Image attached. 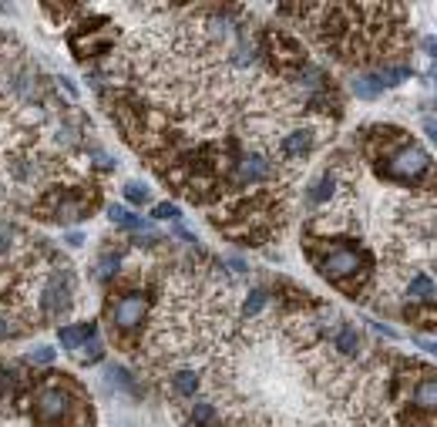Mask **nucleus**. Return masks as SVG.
Masks as SVG:
<instances>
[{
	"label": "nucleus",
	"instance_id": "nucleus-11",
	"mask_svg": "<svg viewBox=\"0 0 437 427\" xmlns=\"http://www.w3.org/2000/svg\"><path fill=\"white\" fill-rule=\"evenodd\" d=\"M350 88H353V94H357L360 101H373V98L384 91V84L377 81V74H360V78H353Z\"/></svg>",
	"mask_w": 437,
	"mask_h": 427
},
{
	"label": "nucleus",
	"instance_id": "nucleus-13",
	"mask_svg": "<svg viewBox=\"0 0 437 427\" xmlns=\"http://www.w3.org/2000/svg\"><path fill=\"white\" fill-rule=\"evenodd\" d=\"M266 303H270V289L266 286H253L249 289V296H245V306H243V316H259V313L266 310Z\"/></svg>",
	"mask_w": 437,
	"mask_h": 427
},
{
	"label": "nucleus",
	"instance_id": "nucleus-8",
	"mask_svg": "<svg viewBox=\"0 0 437 427\" xmlns=\"http://www.w3.org/2000/svg\"><path fill=\"white\" fill-rule=\"evenodd\" d=\"M91 337H98V326L94 323H74V326H61L57 330V340H61V347L77 353V350L84 347Z\"/></svg>",
	"mask_w": 437,
	"mask_h": 427
},
{
	"label": "nucleus",
	"instance_id": "nucleus-14",
	"mask_svg": "<svg viewBox=\"0 0 437 427\" xmlns=\"http://www.w3.org/2000/svg\"><path fill=\"white\" fill-rule=\"evenodd\" d=\"M333 192H336L333 175H323V179H316V185L309 189V202H313V206H323V202L333 199Z\"/></svg>",
	"mask_w": 437,
	"mask_h": 427
},
{
	"label": "nucleus",
	"instance_id": "nucleus-20",
	"mask_svg": "<svg viewBox=\"0 0 437 427\" xmlns=\"http://www.w3.org/2000/svg\"><path fill=\"white\" fill-rule=\"evenodd\" d=\"M21 384H24V374H21V370H13V367L0 370V394H17Z\"/></svg>",
	"mask_w": 437,
	"mask_h": 427
},
{
	"label": "nucleus",
	"instance_id": "nucleus-24",
	"mask_svg": "<svg viewBox=\"0 0 437 427\" xmlns=\"http://www.w3.org/2000/svg\"><path fill=\"white\" fill-rule=\"evenodd\" d=\"M94 360H101V340L98 337H91L84 347H81V363H94Z\"/></svg>",
	"mask_w": 437,
	"mask_h": 427
},
{
	"label": "nucleus",
	"instance_id": "nucleus-1",
	"mask_svg": "<svg viewBox=\"0 0 437 427\" xmlns=\"http://www.w3.org/2000/svg\"><path fill=\"white\" fill-rule=\"evenodd\" d=\"M77 404V394L74 387L61 380V377H51V380H44L34 394H31V411L38 417V424H48V427H57L65 424L71 411H74Z\"/></svg>",
	"mask_w": 437,
	"mask_h": 427
},
{
	"label": "nucleus",
	"instance_id": "nucleus-6",
	"mask_svg": "<svg viewBox=\"0 0 437 427\" xmlns=\"http://www.w3.org/2000/svg\"><path fill=\"white\" fill-rule=\"evenodd\" d=\"M270 172H272L270 158L262 155V152H253V155H243V162L232 172V179L239 182V185H256V182L270 179Z\"/></svg>",
	"mask_w": 437,
	"mask_h": 427
},
{
	"label": "nucleus",
	"instance_id": "nucleus-19",
	"mask_svg": "<svg viewBox=\"0 0 437 427\" xmlns=\"http://www.w3.org/2000/svg\"><path fill=\"white\" fill-rule=\"evenodd\" d=\"M121 195L128 199V206H145V202L152 199V192H148L145 182H125V185H121Z\"/></svg>",
	"mask_w": 437,
	"mask_h": 427
},
{
	"label": "nucleus",
	"instance_id": "nucleus-27",
	"mask_svg": "<svg viewBox=\"0 0 437 427\" xmlns=\"http://www.w3.org/2000/svg\"><path fill=\"white\" fill-rule=\"evenodd\" d=\"M11 243H13L11 233H0V253H7V249H11Z\"/></svg>",
	"mask_w": 437,
	"mask_h": 427
},
{
	"label": "nucleus",
	"instance_id": "nucleus-29",
	"mask_svg": "<svg viewBox=\"0 0 437 427\" xmlns=\"http://www.w3.org/2000/svg\"><path fill=\"white\" fill-rule=\"evenodd\" d=\"M84 243V235L81 233H67V246H81Z\"/></svg>",
	"mask_w": 437,
	"mask_h": 427
},
{
	"label": "nucleus",
	"instance_id": "nucleus-16",
	"mask_svg": "<svg viewBox=\"0 0 437 427\" xmlns=\"http://www.w3.org/2000/svg\"><path fill=\"white\" fill-rule=\"evenodd\" d=\"M121 270V253H101V259H98V279L101 283H108V279H115V272Z\"/></svg>",
	"mask_w": 437,
	"mask_h": 427
},
{
	"label": "nucleus",
	"instance_id": "nucleus-5",
	"mask_svg": "<svg viewBox=\"0 0 437 427\" xmlns=\"http://www.w3.org/2000/svg\"><path fill=\"white\" fill-rule=\"evenodd\" d=\"M152 310V299L148 293H121V296L111 299V306H108V316H111V326H115L118 333H135V330H142L145 316Z\"/></svg>",
	"mask_w": 437,
	"mask_h": 427
},
{
	"label": "nucleus",
	"instance_id": "nucleus-17",
	"mask_svg": "<svg viewBox=\"0 0 437 427\" xmlns=\"http://www.w3.org/2000/svg\"><path fill=\"white\" fill-rule=\"evenodd\" d=\"M434 394H437L434 377H427V380H421L417 390H414V404H417V407H424V411H434Z\"/></svg>",
	"mask_w": 437,
	"mask_h": 427
},
{
	"label": "nucleus",
	"instance_id": "nucleus-3",
	"mask_svg": "<svg viewBox=\"0 0 437 427\" xmlns=\"http://www.w3.org/2000/svg\"><path fill=\"white\" fill-rule=\"evenodd\" d=\"M316 266H320V272L326 279L350 283V279H357L367 270V253L357 246H347V243H326V246H320Z\"/></svg>",
	"mask_w": 437,
	"mask_h": 427
},
{
	"label": "nucleus",
	"instance_id": "nucleus-18",
	"mask_svg": "<svg viewBox=\"0 0 437 427\" xmlns=\"http://www.w3.org/2000/svg\"><path fill=\"white\" fill-rule=\"evenodd\" d=\"M407 293H411V299H427V303H431V299H434V279H431L427 272H421V276L411 279V289H407Z\"/></svg>",
	"mask_w": 437,
	"mask_h": 427
},
{
	"label": "nucleus",
	"instance_id": "nucleus-7",
	"mask_svg": "<svg viewBox=\"0 0 437 427\" xmlns=\"http://www.w3.org/2000/svg\"><path fill=\"white\" fill-rule=\"evenodd\" d=\"M313 145H316V131L313 128H293L283 138V155L286 158H303V155L313 152Z\"/></svg>",
	"mask_w": 437,
	"mask_h": 427
},
{
	"label": "nucleus",
	"instance_id": "nucleus-25",
	"mask_svg": "<svg viewBox=\"0 0 437 427\" xmlns=\"http://www.w3.org/2000/svg\"><path fill=\"white\" fill-rule=\"evenodd\" d=\"M182 209L172 206V202H158V206L152 209V219H179Z\"/></svg>",
	"mask_w": 437,
	"mask_h": 427
},
{
	"label": "nucleus",
	"instance_id": "nucleus-22",
	"mask_svg": "<svg viewBox=\"0 0 437 427\" xmlns=\"http://www.w3.org/2000/svg\"><path fill=\"white\" fill-rule=\"evenodd\" d=\"M54 357H57V350H54V347H34L31 353H27V360L38 363V367H51Z\"/></svg>",
	"mask_w": 437,
	"mask_h": 427
},
{
	"label": "nucleus",
	"instance_id": "nucleus-2",
	"mask_svg": "<svg viewBox=\"0 0 437 427\" xmlns=\"http://www.w3.org/2000/svg\"><path fill=\"white\" fill-rule=\"evenodd\" d=\"M377 172L390 182H404V185H417L431 172V152H424L421 145H414L411 138L400 145V148H390L384 152Z\"/></svg>",
	"mask_w": 437,
	"mask_h": 427
},
{
	"label": "nucleus",
	"instance_id": "nucleus-12",
	"mask_svg": "<svg viewBox=\"0 0 437 427\" xmlns=\"http://www.w3.org/2000/svg\"><path fill=\"white\" fill-rule=\"evenodd\" d=\"M333 343H336V350H340V353H347V357H357V353H360V340H357V330H353V326H340V330H336L333 333Z\"/></svg>",
	"mask_w": 437,
	"mask_h": 427
},
{
	"label": "nucleus",
	"instance_id": "nucleus-4",
	"mask_svg": "<svg viewBox=\"0 0 437 427\" xmlns=\"http://www.w3.org/2000/svg\"><path fill=\"white\" fill-rule=\"evenodd\" d=\"M74 289H77V276L71 270H54L44 279L40 289V310L48 316H61L74 306Z\"/></svg>",
	"mask_w": 437,
	"mask_h": 427
},
{
	"label": "nucleus",
	"instance_id": "nucleus-15",
	"mask_svg": "<svg viewBox=\"0 0 437 427\" xmlns=\"http://www.w3.org/2000/svg\"><path fill=\"white\" fill-rule=\"evenodd\" d=\"M175 390H179L182 397H195V390H199V374L195 370H189V367H182V370H175Z\"/></svg>",
	"mask_w": 437,
	"mask_h": 427
},
{
	"label": "nucleus",
	"instance_id": "nucleus-9",
	"mask_svg": "<svg viewBox=\"0 0 437 427\" xmlns=\"http://www.w3.org/2000/svg\"><path fill=\"white\" fill-rule=\"evenodd\" d=\"M270 44H272V57H276L280 65H299V61H303V48H299L293 38L280 34V30L270 34Z\"/></svg>",
	"mask_w": 437,
	"mask_h": 427
},
{
	"label": "nucleus",
	"instance_id": "nucleus-28",
	"mask_svg": "<svg viewBox=\"0 0 437 427\" xmlns=\"http://www.w3.org/2000/svg\"><path fill=\"white\" fill-rule=\"evenodd\" d=\"M11 337V323H7V316H0V340Z\"/></svg>",
	"mask_w": 437,
	"mask_h": 427
},
{
	"label": "nucleus",
	"instance_id": "nucleus-10",
	"mask_svg": "<svg viewBox=\"0 0 437 427\" xmlns=\"http://www.w3.org/2000/svg\"><path fill=\"white\" fill-rule=\"evenodd\" d=\"M108 219L115 222V226H121V229H131V233H142V229H145V222L138 219L131 209L118 206V202H111V206H108Z\"/></svg>",
	"mask_w": 437,
	"mask_h": 427
},
{
	"label": "nucleus",
	"instance_id": "nucleus-21",
	"mask_svg": "<svg viewBox=\"0 0 437 427\" xmlns=\"http://www.w3.org/2000/svg\"><path fill=\"white\" fill-rule=\"evenodd\" d=\"M411 78V67L407 65H397V67H387V71H380V74H377V81H380V84H404V81Z\"/></svg>",
	"mask_w": 437,
	"mask_h": 427
},
{
	"label": "nucleus",
	"instance_id": "nucleus-23",
	"mask_svg": "<svg viewBox=\"0 0 437 427\" xmlns=\"http://www.w3.org/2000/svg\"><path fill=\"white\" fill-rule=\"evenodd\" d=\"M192 421H195L199 427H212V421H216V411H212V404H195Z\"/></svg>",
	"mask_w": 437,
	"mask_h": 427
},
{
	"label": "nucleus",
	"instance_id": "nucleus-26",
	"mask_svg": "<svg viewBox=\"0 0 437 427\" xmlns=\"http://www.w3.org/2000/svg\"><path fill=\"white\" fill-rule=\"evenodd\" d=\"M175 235H179V239H185V243H195V233H192V229H185L182 222L175 226Z\"/></svg>",
	"mask_w": 437,
	"mask_h": 427
}]
</instances>
